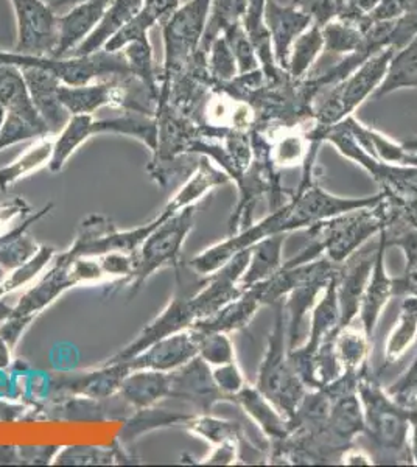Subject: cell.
Here are the masks:
<instances>
[{"label": "cell", "instance_id": "cell-17", "mask_svg": "<svg viewBox=\"0 0 417 467\" xmlns=\"http://www.w3.org/2000/svg\"><path fill=\"white\" fill-rule=\"evenodd\" d=\"M385 229H381V233L379 234V246H377L374 266L360 301L359 317H357L360 327L365 330L370 341L374 340L377 324L381 321L386 306L390 304L392 297H396V281L386 268L388 244H386Z\"/></svg>", "mask_w": 417, "mask_h": 467}, {"label": "cell", "instance_id": "cell-22", "mask_svg": "<svg viewBox=\"0 0 417 467\" xmlns=\"http://www.w3.org/2000/svg\"><path fill=\"white\" fill-rule=\"evenodd\" d=\"M112 0H83L59 16L58 44L52 57H68L94 32Z\"/></svg>", "mask_w": 417, "mask_h": 467}, {"label": "cell", "instance_id": "cell-62", "mask_svg": "<svg viewBox=\"0 0 417 467\" xmlns=\"http://www.w3.org/2000/svg\"><path fill=\"white\" fill-rule=\"evenodd\" d=\"M5 117H6L5 108L0 107V128H2V125H4V122H5Z\"/></svg>", "mask_w": 417, "mask_h": 467}, {"label": "cell", "instance_id": "cell-41", "mask_svg": "<svg viewBox=\"0 0 417 467\" xmlns=\"http://www.w3.org/2000/svg\"><path fill=\"white\" fill-rule=\"evenodd\" d=\"M122 52L127 58L132 78L142 83L143 88L153 96L154 100L158 103L159 75L154 67L153 47L150 43V37L128 44L127 47L122 48Z\"/></svg>", "mask_w": 417, "mask_h": 467}, {"label": "cell", "instance_id": "cell-30", "mask_svg": "<svg viewBox=\"0 0 417 467\" xmlns=\"http://www.w3.org/2000/svg\"><path fill=\"white\" fill-rule=\"evenodd\" d=\"M286 234L273 235L268 239L260 240L259 244L249 248V264L240 279V285L244 288L253 287L259 282L266 281L275 276L277 271L284 268V244Z\"/></svg>", "mask_w": 417, "mask_h": 467}, {"label": "cell", "instance_id": "cell-44", "mask_svg": "<svg viewBox=\"0 0 417 467\" xmlns=\"http://www.w3.org/2000/svg\"><path fill=\"white\" fill-rule=\"evenodd\" d=\"M195 334L198 356L212 368L235 361V346L226 332H203L192 327Z\"/></svg>", "mask_w": 417, "mask_h": 467}, {"label": "cell", "instance_id": "cell-24", "mask_svg": "<svg viewBox=\"0 0 417 467\" xmlns=\"http://www.w3.org/2000/svg\"><path fill=\"white\" fill-rule=\"evenodd\" d=\"M231 182L226 171H223L218 165L214 164L209 158L201 156L200 162H196L195 169L187 178L180 191L170 198L167 206L162 209L169 215L180 213L185 207L196 206L198 202L206 198L214 189Z\"/></svg>", "mask_w": 417, "mask_h": 467}, {"label": "cell", "instance_id": "cell-3", "mask_svg": "<svg viewBox=\"0 0 417 467\" xmlns=\"http://www.w3.org/2000/svg\"><path fill=\"white\" fill-rule=\"evenodd\" d=\"M357 393L365 416V435L379 453L374 462L412 464L408 451L410 407L381 387L370 363L359 371Z\"/></svg>", "mask_w": 417, "mask_h": 467}, {"label": "cell", "instance_id": "cell-55", "mask_svg": "<svg viewBox=\"0 0 417 467\" xmlns=\"http://www.w3.org/2000/svg\"><path fill=\"white\" fill-rule=\"evenodd\" d=\"M242 446L244 442L237 441H226L218 446H214L211 455L203 460L201 464H211V466H233L242 462Z\"/></svg>", "mask_w": 417, "mask_h": 467}, {"label": "cell", "instance_id": "cell-12", "mask_svg": "<svg viewBox=\"0 0 417 467\" xmlns=\"http://www.w3.org/2000/svg\"><path fill=\"white\" fill-rule=\"evenodd\" d=\"M337 265L321 257L318 261L308 262L307 271L301 281L284 297V310L287 317V340L288 349H295L301 337L302 323L307 314L312 312L315 304L321 296L324 288L333 277Z\"/></svg>", "mask_w": 417, "mask_h": 467}, {"label": "cell", "instance_id": "cell-19", "mask_svg": "<svg viewBox=\"0 0 417 467\" xmlns=\"http://www.w3.org/2000/svg\"><path fill=\"white\" fill-rule=\"evenodd\" d=\"M70 264L72 261L64 257V254L57 255L46 275L22 295L11 315L36 318L37 315L55 303L64 292L77 287L78 284L72 275Z\"/></svg>", "mask_w": 417, "mask_h": 467}, {"label": "cell", "instance_id": "cell-51", "mask_svg": "<svg viewBox=\"0 0 417 467\" xmlns=\"http://www.w3.org/2000/svg\"><path fill=\"white\" fill-rule=\"evenodd\" d=\"M417 341V340H416ZM388 391L392 398L397 399L403 405L414 404L417 398V346L412 358V367L408 368L407 372L401 376L397 382L392 383V387L388 388Z\"/></svg>", "mask_w": 417, "mask_h": 467}, {"label": "cell", "instance_id": "cell-9", "mask_svg": "<svg viewBox=\"0 0 417 467\" xmlns=\"http://www.w3.org/2000/svg\"><path fill=\"white\" fill-rule=\"evenodd\" d=\"M322 140L324 144H332L346 160L354 161L355 164L365 169L381 187V192H383L386 197L397 200L417 197V167L388 164L377 160L374 154L370 153L360 144L346 123L330 128L328 133L324 134Z\"/></svg>", "mask_w": 417, "mask_h": 467}, {"label": "cell", "instance_id": "cell-38", "mask_svg": "<svg viewBox=\"0 0 417 467\" xmlns=\"http://www.w3.org/2000/svg\"><path fill=\"white\" fill-rule=\"evenodd\" d=\"M405 88H417V36L392 57L390 69L372 99L379 100Z\"/></svg>", "mask_w": 417, "mask_h": 467}, {"label": "cell", "instance_id": "cell-54", "mask_svg": "<svg viewBox=\"0 0 417 467\" xmlns=\"http://www.w3.org/2000/svg\"><path fill=\"white\" fill-rule=\"evenodd\" d=\"M70 270L77 284H96L108 279L105 271L101 270L100 262L96 257H78L70 264Z\"/></svg>", "mask_w": 417, "mask_h": 467}, {"label": "cell", "instance_id": "cell-14", "mask_svg": "<svg viewBox=\"0 0 417 467\" xmlns=\"http://www.w3.org/2000/svg\"><path fill=\"white\" fill-rule=\"evenodd\" d=\"M248 264L249 250H245L209 276H203L200 290L191 297L196 319L217 314L220 308L244 295L245 288L240 285V279Z\"/></svg>", "mask_w": 417, "mask_h": 467}, {"label": "cell", "instance_id": "cell-57", "mask_svg": "<svg viewBox=\"0 0 417 467\" xmlns=\"http://www.w3.org/2000/svg\"><path fill=\"white\" fill-rule=\"evenodd\" d=\"M33 319L32 317H17V315H10L8 318L0 324V337L10 346L13 350L16 348L17 341L21 340L24 330L30 326Z\"/></svg>", "mask_w": 417, "mask_h": 467}, {"label": "cell", "instance_id": "cell-28", "mask_svg": "<svg viewBox=\"0 0 417 467\" xmlns=\"http://www.w3.org/2000/svg\"><path fill=\"white\" fill-rule=\"evenodd\" d=\"M142 5L143 0H112L94 32L75 48L72 55L83 57L101 50L109 39L116 36L117 33L138 15Z\"/></svg>", "mask_w": 417, "mask_h": 467}, {"label": "cell", "instance_id": "cell-20", "mask_svg": "<svg viewBox=\"0 0 417 467\" xmlns=\"http://www.w3.org/2000/svg\"><path fill=\"white\" fill-rule=\"evenodd\" d=\"M198 356L195 334L193 330L185 329L178 334L165 337L156 341L139 356L128 360L131 371L136 369H153V371L172 372Z\"/></svg>", "mask_w": 417, "mask_h": 467}, {"label": "cell", "instance_id": "cell-56", "mask_svg": "<svg viewBox=\"0 0 417 467\" xmlns=\"http://www.w3.org/2000/svg\"><path fill=\"white\" fill-rule=\"evenodd\" d=\"M111 455L105 451H96L90 447H70L59 453L57 462L59 464H89V462H108Z\"/></svg>", "mask_w": 417, "mask_h": 467}, {"label": "cell", "instance_id": "cell-11", "mask_svg": "<svg viewBox=\"0 0 417 467\" xmlns=\"http://www.w3.org/2000/svg\"><path fill=\"white\" fill-rule=\"evenodd\" d=\"M16 16L15 52L52 55L58 44L59 16L44 0H11Z\"/></svg>", "mask_w": 417, "mask_h": 467}, {"label": "cell", "instance_id": "cell-13", "mask_svg": "<svg viewBox=\"0 0 417 467\" xmlns=\"http://www.w3.org/2000/svg\"><path fill=\"white\" fill-rule=\"evenodd\" d=\"M379 246V235L375 244H368L349 255L348 259L335 268V287L339 296V327L355 323L359 317L360 301L365 292L366 284L374 266L375 254Z\"/></svg>", "mask_w": 417, "mask_h": 467}, {"label": "cell", "instance_id": "cell-32", "mask_svg": "<svg viewBox=\"0 0 417 467\" xmlns=\"http://www.w3.org/2000/svg\"><path fill=\"white\" fill-rule=\"evenodd\" d=\"M417 340V296H403L399 317L385 343V367H391L407 354Z\"/></svg>", "mask_w": 417, "mask_h": 467}, {"label": "cell", "instance_id": "cell-42", "mask_svg": "<svg viewBox=\"0 0 417 467\" xmlns=\"http://www.w3.org/2000/svg\"><path fill=\"white\" fill-rule=\"evenodd\" d=\"M324 36V50L333 55H354L359 52L363 41L365 32L354 22L343 19H332L326 26H322Z\"/></svg>", "mask_w": 417, "mask_h": 467}, {"label": "cell", "instance_id": "cell-47", "mask_svg": "<svg viewBox=\"0 0 417 467\" xmlns=\"http://www.w3.org/2000/svg\"><path fill=\"white\" fill-rule=\"evenodd\" d=\"M138 416L132 418L131 422L125 429V433L130 438H134V435L143 433L150 429H158V427H165V425H184L191 418L189 414L169 413L165 410H151V407L138 410Z\"/></svg>", "mask_w": 417, "mask_h": 467}, {"label": "cell", "instance_id": "cell-52", "mask_svg": "<svg viewBox=\"0 0 417 467\" xmlns=\"http://www.w3.org/2000/svg\"><path fill=\"white\" fill-rule=\"evenodd\" d=\"M291 4L308 13L321 27L339 16V0H291Z\"/></svg>", "mask_w": 417, "mask_h": 467}, {"label": "cell", "instance_id": "cell-18", "mask_svg": "<svg viewBox=\"0 0 417 467\" xmlns=\"http://www.w3.org/2000/svg\"><path fill=\"white\" fill-rule=\"evenodd\" d=\"M313 17L306 11L293 5H280L276 0L266 2L265 26L270 33L271 46L277 67L286 70L288 67L291 46L296 37L312 26Z\"/></svg>", "mask_w": 417, "mask_h": 467}, {"label": "cell", "instance_id": "cell-53", "mask_svg": "<svg viewBox=\"0 0 417 467\" xmlns=\"http://www.w3.org/2000/svg\"><path fill=\"white\" fill-rule=\"evenodd\" d=\"M97 259L100 262L101 270L105 271L106 276L109 279L123 277V281L131 276L134 264H136V254H127V253H109Z\"/></svg>", "mask_w": 417, "mask_h": 467}, {"label": "cell", "instance_id": "cell-23", "mask_svg": "<svg viewBox=\"0 0 417 467\" xmlns=\"http://www.w3.org/2000/svg\"><path fill=\"white\" fill-rule=\"evenodd\" d=\"M234 404L244 410L249 420L259 427L265 438L270 441V444L279 442L288 435L290 422L255 385L248 383L234 398Z\"/></svg>", "mask_w": 417, "mask_h": 467}, {"label": "cell", "instance_id": "cell-46", "mask_svg": "<svg viewBox=\"0 0 417 467\" xmlns=\"http://www.w3.org/2000/svg\"><path fill=\"white\" fill-rule=\"evenodd\" d=\"M223 36L226 37L227 44L233 50L234 57H235L238 75L248 74L253 70L260 69L259 57H257L251 37L245 30L244 22L226 30L223 33Z\"/></svg>", "mask_w": 417, "mask_h": 467}, {"label": "cell", "instance_id": "cell-58", "mask_svg": "<svg viewBox=\"0 0 417 467\" xmlns=\"http://www.w3.org/2000/svg\"><path fill=\"white\" fill-rule=\"evenodd\" d=\"M32 211L22 198H13L10 202L0 204V235L8 231V224L19 217L22 213H28Z\"/></svg>", "mask_w": 417, "mask_h": 467}, {"label": "cell", "instance_id": "cell-8", "mask_svg": "<svg viewBox=\"0 0 417 467\" xmlns=\"http://www.w3.org/2000/svg\"><path fill=\"white\" fill-rule=\"evenodd\" d=\"M196 206L185 207L153 229L143 240L138 253L131 276L125 281L132 293L142 287L143 282L165 266L180 265L181 253L189 234L195 228Z\"/></svg>", "mask_w": 417, "mask_h": 467}, {"label": "cell", "instance_id": "cell-48", "mask_svg": "<svg viewBox=\"0 0 417 467\" xmlns=\"http://www.w3.org/2000/svg\"><path fill=\"white\" fill-rule=\"evenodd\" d=\"M44 136H50V134L46 133L41 128L35 127L33 123L26 122L22 117L6 112L5 122L0 128V151L30 139H39Z\"/></svg>", "mask_w": 417, "mask_h": 467}, {"label": "cell", "instance_id": "cell-60", "mask_svg": "<svg viewBox=\"0 0 417 467\" xmlns=\"http://www.w3.org/2000/svg\"><path fill=\"white\" fill-rule=\"evenodd\" d=\"M408 451L412 464L417 466V405H410V438H408Z\"/></svg>", "mask_w": 417, "mask_h": 467}, {"label": "cell", "instance_id": "cell-29", "mask_svg": "<svg viewBox=\"0 0 417 467\" xmlns=\"http://www.w3.org/2000/svg\"><path fill=\"white\" fill-rule=\"evenodd\" d=\"M264 307L257 295L251 288H245L244 295L234 299L233 303L220 308L217 314L207 318L196 319L193 329L203 332H237L248 327L254 317Z\"/></svg>", "mask_w": 417, "mask_h": 467}, {"label": "cell", "instance_id": "cell-36", "mask_svg": "<svg viewBox=\"0 0 417 467\" xmlns=\"http://www.w3.org/2000/svg\"><path fill=\"white\" fill-rule=\"evenodd\" d=\"M52 154L53 139L50 136L37 139L16 161L0 169V192L8 191V187L32 175L33 171L48 167Z\"/></svg>", "mask_w": 417, "mask_h": 467}, {"label": "cell", "instance_id": "cell-16", "mask_svg": "<svg viewBox=\"0 0 417 467\" xmlns=\"http://www.w3.org/2000/svg\"><path fill=\"white\" fill-rule=\"evenodd\" d=\"M170 374L169 399H181L195 405L200 413H211L214 405L229 402L226 396L218 389L212 376V367L196 356Z\"/></svg>", "mask_w": 417, "mask_h": 467}, {"label": "cell", "instance_id": "cell-27", "mask_svg": "<svg viewBox=\"0 0 417 467\" xmlns=\"http://www.w3.org/2000/svg\"><path fill=\"white\" fill-rule=\"evenodd\" d=\"M119 393L134 409H150L162 399H169L170 374L153 369L130 371L123 379Z\"/></svg>", "mask_w": 417, "mask_h": 467}, {"label": "cell", "instance_id": "cell-43", "mask_svg": "<svg viewBox=\"0 0 417 467\" xmlns=\"http://www.w3.org/2000/svg\"><path fill=\"white\" fill-rule=\"evenodd\" d=\"M55 257H57L55 248L41 246L32 259H28L24 265L19 266L16 270L10 271V275L0 285V297L15 292L17 288L26 287L30 282L35 281L41 273L47 270L48 265H52Z\"/></svg>", "mask_w": 417, "mask_h": 467}, {"label": "cell", "instance_id": "cell-31", "mask_svg": "<svg viewBox=\"0 0 417 467\" xmlns=\"http://www.w3.org/2000/svg\"><path fill=\"white\" fill-rule=\"evenodd\" d=\"M52 207L53 204H48L43 211L35 213L24 220V223L17 224L16 228L8 229L0 235V266L4 270H16L36 254L41 246L26 235V231L32 228V224L46 217L52 211Z\"/></svg>", "mask_w": 417, "mask_h": 467}, {"label": "cell", "instance_id": "cell-21", "mask_svg": "<svg viewBox=\"0 0 417 467\" xmlns=\"http://www.w3.org/2000/svg\"><path fill=\"white\" fill-rule=\"evenodd\" d=\"M26 88L32 97L33 105L50 130V134H58L69 122L70 114L59 100L61 81L47 70L37 67H21Z\"/></svg>", "mask_w": 417, "mask_h": 467}, {"label": "cell", "instance_id": "cell-49", "mask_svg": "<svg viewBox=\"0 0 417 467\" xmlns=\"http://www.w3.org/2000/svg\"><path fill=\"white\" fill-rule=\"evenodd\" d=\"M180 5V0H143L142 8L131 19V26L138 32L150 33L158 22L162 24Z\"/></svg>", "mask_w": 417, "mask_h": 467}, {"label": "cell", "instance_id": "cell-39", "mask_svg": "<svg viewBox=\"0 0 417 467\" xmlns=\"http://www.w3.org/2000/svg\"><path fill=\"white\" fill-rule=\"evenodd\" d=\"M187 431L193 435L206 440L212 446H218L226 441H237V442H248L244 425L238 420H222L215 418L211 413H200L191 416L184 424Z\"/></svg>", "mask_w": 417, "mask_h": 467}, {"label": "cell", "instance_id": "cell-6", "mask_svg": "<svg viewBox=\"0 0 417 467\" xmlns=\"http://www.w3.org/2000/svg\"><path fill=\"white\" fill-rule=\"evenodd\" d=\"M2 63L15 64L17 67H37L55 75L63 85H89L94 81L130 78V66L127 58L120 52H108L101 48L96 54L68 55V57H52V55H26L16 52H2Z\"/></svg>", "mask_w": 417, "mask_h": 467}, {"label": "cell", "instance_id": "cell-45", "mask_svg": "<svg viewBox=\"0 0 417 467\" xmlns=\"http://www.w3.org/2000/svg\"><path fill=\"white\" fill-rule=\"evenodd\" d=\"M207 67L215 85H226L238 75L237 61L223 35L215 37L207 50Z\"/></svg>", "mask_w": 417, "mask_h": 467}, {"label": "cell", "instance_id": "cell-40", "mask_svg": "<svg viewBox=\"0 0 417 467\" xmlns=\"http://www.w3.org/2000/svg\"><path fill=\"white\" fill-rule=\"evenodd\" d=\"M248 0H212L206 32L201 41L200 50L207 55L212 41L223 33L244 22Z\"/></svg>", "mask_w": 417, "mask_h": 467}, {"label": "cell", "instance_id": "cell-10", "mask_svg": "<svg viewBox=\"0 0 417 467\" xmlns=\"http://www.w3.org/2000/svg\"><path fill=\"white\" fill-rule=\"evenodd\" d=\"M169 217L172 215L162 211L150 223L130 231H119L108 218L90 215L81 223L77 239L69 250L63 253L64 257L74 261L78 257H101L109 253L136 254L143 240Z\"/></svg>", "mask_w": 417, "mask_h": 467}, {"label": "cell", "instance_id": "cell-34", "mask_svg": "<svg viewBox=\"0 0 417 467\" xmlns=\"http://www.w3.org/2000/svg\"><path fill=\"white\" fill-rule=\"evenodd\" d=\"M333 350L343 372H359L361 368L370 363L372 341L368 338L365 330L350 324L346 327H339L333 334Z\"/></svg>", "mask_w": 417, "mask_h": 467}, {"label": "cell", "instance_id": "cell-33", "mask_svg": "<svg viewBox=\"0 0 417 467\" xmlns=\"http://www.w3.org/2000/svg\"><path fill=\"white\" fill-rule=\"evenodd\" d=\"M94 116L78 114L70 116L69 122L64 125L58 136L53 139V154L48 171L59 173L63 171L72 154L85 144L86 140L94 136Z\"/></svg>", "mask_w": 417, "mask_h": 467}, {"label": "cell", "instance_id": "cell-61", "mask_svg": "<svg viewBox=\"0 0 417 467\" xmlns=\"http://www.w3.org/2000/svg\"><path fill=\"white\" fill-rule=\"evenodd\" d=\"M11 363V349L10 346L6 345L5 341L2 340L0 337V368H6Z\"/></svg>", "mask_w": 417, "mask_h": 467}, {"label": "cell", "instance_id": "cell-7", "mask_svg": "<svg viewBox=\"0 0 417 467\" xmlns=\"http://www.w3.org/2000/svg\"><path fill=\"white\" fill-rule=\"evenodd\" d=\"M212 0H187L162 26L164 61L159 74V101L164 99L170 83L189 66L200 50L206 32ZM158 101V103H159Z\"/></svg>", "mask_w": 417, "mask_h": 467}, {"label": "cell", "instance_id": "cell-37", "mask_svg": "<svg viewBox=\"0 0 417 467\" xmlns=\"http://www.w3.org/2000/svg\"><path fill=\"white\" fill-rule=\"evenodd\" d=\"M322 50H324L322 27L317 22H312V26L296 37L295 43L291 46L288 67H287V74L291 80L301 81L307 78V75L321 57Z\"/></svg>", "mask_w": 417, "mask_h": 467}, {"label": "cell", "instance_id": "cell-5", "mask_svg": "<svg viewBox=\"0 0 417 467\" xmlns=\"http://www.w3.org/2000/svg\"><path fill=\"white\" fill-rule=\"evenodd\" d=\"M275 323L266 338V348L260 361L255 387L270 399L280 413L290 420L302 402L308 388L297 376L287 340V317L284 301L275 304Z\"/></svg>", "mask_w": 417, "mask_h": 467}, {"label": "cell", "instance_id": "cell-50", "mask_svg": "<svg viewBox=\"0 0 417 467\" xmlns=\"http://www.w3.org/2000/svg\"><path fill=\"white\" fill-rule=\"evenodd\" d=\"M212 376L217 383L218 389L226 396L229 402H234V398L248 385V380L238 367L237 360L212 368Z\"/></svg>", "mask_w": 417, "mask_h": 467}, {"label": "cell", "instance_id": "cell-25", "mask_svg": "<svg viewBox=\"0 0 417 467\" xmlns=\"http://www.w3.org/2000/svg\"><path fill=\"white\" fill-rule=\"evenodd\" d=\"M0 107L5 108L6 112L22 117L26 122L33 123L35 127L41 128L46 133L50 134V130L44 122L43 117L39 116V112L33 105L21 67H17L15 64L2 63V61H0Z\"/></svg>", "mask_w": 417, "mask_h": 467}, {"label": "cell", "instance_id": "cell-35", "mask_svg": "<svg viewBox=\"0 0 417 467\" xmlns=\"http://www.w3.org/2000/svg\"><path fill=\"white\" fill-rule=\"evenodd\" d=\"M109 133L123 134V136L138 139L143 145H147L150 151L153 153L156 149V138H158L156 117L125 111V114L120 117L94 120V134Z\"/></svg>", "mask_w": 417, "mask_h": 467}, {"label": "cell", "instance_id": "cell-59", "mask_svg": "<svg viewBox=\"0 0 417 467\" xmlns=\"http://www.w3.org/2000/svg\"><path fill=\"white\" fill-rule=\"evenodd\" d=\"M339 462L344 466H370V464H374V458L370 457V453L363 449L349 446L339 453Z\"/></svg>", "mask_w": 417, "mask_h": 467}, {"label": "cell", "instance_id": "cell-26", "mask_svg": "<svg viewBox=\"0 0 417 467\" xmlns=\"http://www.w3.org/2000/svg\"><path fill=\"white\" fill-rule=\"evenodd\" d=\"M131 371L127 361L119 363H108L92 372H81L72 379H63L61 385L63 389H68L72 394L85 396L88 399L109 398L117 391H120L123 379Z\"/></svg>", "mask_w": 417, "mask_h": 467}, {"label": "cell", "instance_id": "cell-2", "mask_svg": "<svg viewBox=\"0 0 417 467\" xmlns=\"http://www.w3.org/2000/svg\"><path fill=\"white\" fill-rule=\"evenodd\" d=\"M385 195V193H383ZM391 220V211L383 197L375 206L361 207L335 217L324 218L307 228V244L284 265L296 266L326 257L339 265L379 235Z\"/></svg>", "mask_w": 417, "mask_h": 467}, {"label": "cell", "instance_id": "cell-15", "mask_svg": "<svg viewBox=\"0 0 417 467\" xmlns=\"http://www.w3.org/2000/svg\"><path fill=\"white\" fill-rule=\"evenodd\" d=\"M193 293H181L167 304V307L148 324L147 327L116 356L111 357L108 363L131 360L132 357L139 356L141 352L148 349L156 341L165 337L178 334L185 329H191L196 321L195 310L192 306L191 297Z\"/></svg>", "mask_w": 417, "mask_h": 467}, {"label": "cell", "instance_id": "cell-1", "mask_svg": "<svg viewBox=\"0 0 417 467\" xmlns=\"http://www.w3.org/2000/svg\"><path fill=\"white\" fill-rule=\"evenodd\" d=\"M383 192L366 198H343L333 195L324 187L313 181L310 186L296 189L290 197L279 207L271 209L266 217L257 223L249 224L248 228L231 234L223 242L212 244L209 248L195 255L189 266L200 276H209L214 271L222 268L234 255L249 250L259 244L260 240L268 239L280 234H290L299 229L310 228L324 218L335 217L339 213H350L361 207L375 206L383 200Z\"/></svg>", "mask_w": 417, "mask_h": 467}, {"label": "cell", "instance_id": "cell-4", "mask_svg": "<svg viewBox=\"0 0 417 467\" xmlns=\"http://www.w3.org/2000/svg\"><path fill=\"white\" fill-rule=\"evenodd\" d=\"M394 54V48H383L344 80L333 86L332 92L324 99L321 107L315 108L313 112V125L307 131L312 142L324 144L322 139L330 128L337 127L349 117L354 116V112L374 96L375 90L385 80Z\"/></svg>", "mask_w": 417, "mask_h": 467}]
</instances>
